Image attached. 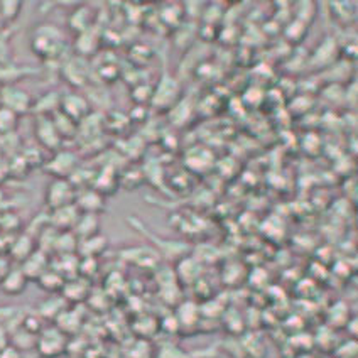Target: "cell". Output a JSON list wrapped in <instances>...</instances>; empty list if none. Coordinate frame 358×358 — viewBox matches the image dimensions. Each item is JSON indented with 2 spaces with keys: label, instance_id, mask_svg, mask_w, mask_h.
Segmentation results:
<instances>
[{
  "label": "cell",
  "instance_id": "cell-29",
  "mask_svg": "<svg viewBox=\"0 0 358 358\" xmlns=\"http://www.w3.org/2000/svg\"><path fill=\"white\" fill-rule=\"evenodd\" d=\"M12 61V48H10V36L7 31L0 32V64Z\"/></svg>",
  "mask_w": 358,
  "mask_h": 358
},
{
  "label": "cell",
  "instance_id": "cell-34",
  "mask_svg": "<svg viewBox=\"0 0 358 358\" xmlns=\"http://www.w3.org/2000/svg\"><path fill=\"white\" fill-rule=\"evenodd\" d=\"M6 27H7L6 20H3L2 15H0V32H2V31H6Z\"/></svg>",
  "mask_w": 358,
  "mask_h": 358
},
{
  "label": "cell",
  "instance_id": "cell-3",
  "mask_svg": "<svg viewBox=\"0 0 358 358\" xmlns=\"http://www.w3.org/2000/svg\"><path fill=\"white\" fill-rule=\"evenodd\" d=\"M32 103H34V96L26 88L19 87V85L0 87V107L10 110L17 117L31 113Z\"/></svg>",
  "mask_w": 358,
  "mask_h": 358
},
{
  "label": "cell",
  "instance_id": "cell-9",
  "mask_svg": "<svg viewBox=\"0 0 358 358\" xmlns=\"http://www.w3.org/2000/svg\"><path fill=\"white\" fill-rule=\"evenodd\" d=\"M178 81L173 76L164 75L159 80V83H157V87L152 90V99H150V101L157 108H169L178 100Z\"/></svg>",
  "mask_w": 358,
  "mask_h": 358
},
{
  "label": "cell",
  "instance_id": "cell-24",
  "mask_svg": "<svg viewBox=\"0 0 358 358\" xmlns=\"http://www.w3.org/2000/svg\"><path fill=\"white\" fill-rule=\"evenodd\" d=\"M107 245H108L107 238H105L101 234H99L78 242V250L76 252H80V254L83 255V259H95L96 255H100L101 252L107 249Z\"/></svg>",
  "mask_w": 358,
  "mask_h": 358
},
{
  "label": "cell",
  "instance_id": "cell-25",
  "mask_svg": "<svg viewBox=\"0 0 358 358\" xmlns=\"http://www.w3.org/2000/svg\"><path fill=\"white\" fill-rule=\"evenodd\" d=\"M52 124H55L56 130H58L61 141H68V139H75L78 136V124L75 120H71L70 117H66L64 113L56 112L55 115L51 117Z\"/></svg>",
  "mask_w": 358,
  "mask_h": 358
},
{
  "label": "cell",
  "instance_id": "cell-8",
  "mask_svg": "<svg viewBox=\"0 0 358 358\" xmlns=\"http://www.w3.org/2000/svg\"><path fill=\"white\" fill-rule=\"evenodd\" d=\"M61 73H63L64 80H66L71 87L85 88L88 85L90 71L85 58L75 56V58L66 59L63 63V66H61Z\"/></svg>",
  "mask_w": 358,
  "mask_h": 358
},
{
  "label": "cell",
  "instance_id": "cell-16",
  "mask_svg": "<svg viewBox=\"0 0 358 358\" xmlns=\"http://www.w3.org/2000/svg\"><path fill=\"white\" fill-rule=\"evenodd\" d=\"M27 284H29V280L24 275V272L20 271V267L12 266L6 274V278L0 282V291L7 296H20L26 291Z\"/></svg>",
  "mask_w": 358,
  "mask_h": 358
},
{
  "label": "cell",
  "instance_id": "cell-7",
  "mask_svg": "<svg viewBox=\"0 0 358 358\" xmlns=\"http://www.w3.org/2000/svg\"><path fill=\"white\" fill-rule=\"evenodd\" d=\"M59 112L64 113L66 117H70L71 120L76 122V124H80L81 120L87 119L90 113H92V108H90L87 96L81 95L78 92H70L61 95Z\"/></svg>",
  "mask_w": 358,
  "mask_h": 358
},
{
  "label": "cell",
  "instance_id": "cell-10",
  "mask_svg": "<svg viewBox=\"0 0 358 358\" xmlns=\"http://www.w3.org/2000/svg\"><path fill=\"white\" fill-rule=\"evenodd\" d=\"M73 205L78 208L80 213L85 215H100L105 210V198L96 193L93 188L76 191L75 203Z\"/></svg>",
  "mask_w": 358,
  "mask_h": 358
},
{
  "label": "cell",
  "instance_id": "cell-30",
  "mask_svg": "<svg viewBox=\"0 0 358 358\" xmlns=\"http://www.w3.org/2000/svg\"><path fill=\"white\" fill-rule=\"evenodd\" d=\"M0 358H22V353L17 348L12 347V345H7L6 348L0 350Z\"/></svg>",
  "mask_w": 358,
  "mask_h": 358
},
{
  "label": "cell",
  "instance_id": "cell-28",
  "mask_svg": "<svg viewBox=\"0 0 358 358\" xmlns=\"http://www.w3.org/2000/svg\"><path fill=\"white\" fill-rule=\"evenodd\" d=\"M20 10H22V2H17V0H2L0 2V15L6 20V24L14 22L19 17Z\"/></svg>",
  "mask_w": 358,
  "mask_h": 358
},
{
  "label": "cell",
  "instance_id": "cell-2",
  "mask_svg": "<svg viewBox=\"0 0 358 358\" xmlns=\"http://www.w3.org/2000/svg\"><path fill=\"white\" fill-rule=\"evenodd\" d=\"M36 353L39 358H59L68 350V336L56 327H44L36 340Z\"/></svg>",
  "mask_w": 358,
  "mask_h": 358
},
{
  "label": "cell",
  "instance_id": "cell-33",
  "mask_svg": "<svg viewBox=\"0 0 358 358\" xmlns=\"http://www.w3.org/2000/svg\"><path fill=\"white\" fill-rule=\"evenodd\" d=\"M9 345V331L3 324H0V350L6 348Z\"/></svg>",
  "mask_w": 358,
  "mask_h": 358
},
{
  "label": "cell",
  "instance_id": "cell-14",
  "mask_svg": "<svg viewBox=\"0 0 358 358\" xmlns=\"http://www.w3.org/2000/svg\"><path fill=\"white\" fill-rule=\"evenodd\" d=\"M38 73L36 68L24 66V64H17L14 61L9 63L0 64V87H6V85H19L20 80L27 78Z\"/></svg>",
  "mask_w": 358,
  "mask_h": 358
},
{
  "label": "cell",
  "instance_id": "cell-20",
  "mask_svg": "<svg viewBox=\"0 0 358 358\" xmlns=\"http://www.w3.org/2000/svg\"><path fill=\"white\" fill-rule=\"evenodd\" d=\"M73 234H75V237L78 238V242L93 237V235H99L100 234L99 215L81 213L78 222H76L75 229H73Z\"/></svg>",
  "mask_w": 358,
  "mask_h": 358
},
{
  "label": "cell",
  "instance_id": "cell-22",
  "mask_svg": "<svg viewBox=\"0 0 358 358\" xmlns=\"http://www.w3.org/2000/svg\"><path fill=\"white\" fill-rule=\"evenodd\" d=\"M93 19H95V15H93V12L90 7H76L75 10L71 12L70 19H68V26L71 27V31H75L76 34H81V32L92 29L93 27Z\"/></svg>",
  "mask_w": 358,
  "mask_h": 358
},
{
  "label": "cell",
  "instance_id": "cell-21",
  "mask_svg": "<svg viewBox=\"0 0 358 358\" xmlns=\"http://www.w3.org/2000/svg\"><path fill=\"white\" fill-rule=\"evenodd\" d=\"M66 308H68V303L64 301L63 296L55 294V296H51V298L44 299L43 303H41V306L38 308V313H36V315H38L43 321H46V320L56 321V318H58V316Z\"/></svg>",
  "mask_w": 358,
  "mask_h": 358
},
{
  "label": "cell",
  "instance_id": "cell-4",
  "mask_svg": "<svg viewBox=\"0 0 358 358\" xmlns=\"http://www.w3.org/2000/svg\"><path fill=\"white\" fill-rule=\"evenodd\" d=\"M80 166V159L73 150L59 149L52 152L51 159L44 161V171H46L52 179H68L75 173Z\"/></svg>",
  "mask_w": 358,
  "mask_h": 358
},
{
  "label": "cell",
  "instance_id": "cell-5",
  "mask_svg": "<svg viewBox=\"0 0 358 358\" xmlns=\"http://www.w3.org/2000/svg\"><path fill=\"white\" fill-rule=\"evenodd\" d=\"M76 189L68 179H52L48 185L46 193H44V203L50 208V211H55L63 206L73 205L75 203Z\"/></svg>",
  "mask_w": 358,
  "mask_h": 358
},
{
  "label": "cell",
  "instance_id": "cell-32",
  "mask_svg": "<svg viewBox=\"0 0 358 358\" xmlns=\"http://www.w3.org/2000/svg\"><path fill=\"white\" fill-rule=\"evenodd\" d=\"M9 178V161L0 154V182Z\"/></svg>",
  "mask_w": 358,
  "mask_h": 358
},
{
  "label": "cell",
  "instance_id": "cell-1",
  "mask_svg": "<svg viewBox=\"0 0 358 358\" xmlns=\"http://www.w3.org/2000/svg\"><path fill=\"white\" fill-rule=\"evenodd\" d=\"M31 50L44 61L59 59L66 50V39H64L63 31L51 22L39 24L32 31Z\"/></svg>",
  "mask_w": 358,
  "mask_h": 358
},
{
  "label": "cell",
  "instance_id": "cell-27",
  "mask_svg": "<svg viewBox=\"0 0 358 358\" xmlns=\"http://www.w3.org/2000/svg\"><path fill=\"white\" fill-rule=\"evenodd\" d=\"M19 119L20 117L12 113L10 110L0 107V137L15 134V130L19 127Z\"/></svg>",
  "mask_w": 358,
  "mask_h": 358
},
{
  "label": "cell",
  "instance_id": "cell-23",
  "mask_svg": "<svg viewBox=\"0 0 358 358\" xmlns=\"http://www.w3.org/2000/svg\"><path fill=\"white\" fill-rule=\"evenodd\" d=\"M36 340H38V335L27 331V329H24L20 324L14 329V331H9V345H12L14 348H17L20 353L34 350Z\"/></svg>",
  "mask_w": 358,
  "mask_h": 358
},
{
  "label": "cell",
  "instance_id": "cell-19",
  "mask_svg": "<svg viewBox=\"0 0 358 358\" xmlns=\"http://www.w3.org/2000/svg\"><path fill=\"white\" fill-rule=\"evenodd\" d=\"M100 46V38L96 36V32L92 29L81 32V34H76L75 39V51L76 56L80 58H88V56H93L99 50Z\"/></svg>",
  "mask_w": 358,
  "mask_h": 358
},
{
  "label": "cell",
  "instance_id": "cell-6",
  "mask_svg": "<svg viewBox=\"0 0 358 358\" xmlns=\"http://www.w3.org/2000/svg\"><path fill=\"white\" fill-rule=\"evenodd\" d=\"M34 136L39 148L43 150L56 152V150H59L61 145H63V141H61L58 130H56L55 124H52L51 117H36Z\"/></svg>",
  "mask_w": 358,
  "mask_h": 358
},
{
  "label": "cell",
  "instance_id": "cell-17",
  "mask_svg": "<svg viewBox=\"0 0 358 358\" xmlns=\"http://www.w3.org/2000/svg\"><path fill=\"white\" fill-rule=\"evenodd\" d=\"M61 93L56 90H50L44 95H41L38 100L32 103L31 112L36 113V117H52L56 112H59Z\"/></svg>",
  "mask_w": 358,
  "mask_h": 358
},
{
  "label": "cell",
  "instance_id": "cell-15",
  "mask_svg": "<svg viewBox=\"0 0 358 358\" xmlns=\"http://www.w3.org/2000/svg\"><path fill=\"white\" fill-rule=\"evenodd\" d=\"M36 249H38V247H36V240L32 238V235L31 234H20V235H15V237L12 238L7 254H9L10 262L12 260H15V262L22 264L24 260L29 257V255Z\"/></svg>",
  "mask_w": 358,
  "mask_h": 358
},
{
  "label": "cell",
  "instance_id": "cell-26",
  "mask_svg": "<svg viewBox=\"0 0 358 358\" xmlns=\"http://www.w3.org/2000/svg\"><path fill=\"white\" fill-rule=\"evenodd\" d=\"M36 282L39 284V287L43 289V291L51 292V294H59L64 282H66V279H64L59 272H56L55 268L50 267L38 280H36Z\"/></svg>",
  "mask_w": 358,
  "mask_h": 358
},
{
  "label": "cell",
  "instance_id": "cell-13",
  "mask_svg": "<svg viewBox=\"0 0 358 358\" xmlns=\"http://www.w3.org/2000/svg\"><path fill=\"white\" fill-rule=\"evenodd\" d=\"M80 211L75 205L63 206L50 213V227L56 231H73L80 218Z\"/></svg>",
  "mask_w": 358,
  "mask_h": 358
},
{
  "label": "cell",
  "instance_id": "cell-11",
  "mask_svg": "<svg viewBox=\"0 0 358 358\" xmlns=\"http://www.w3.org/2000/svg\"><path fill=\"white\" fill-rule=\"evenodd\" d=\"M19 267L20 271L24 272V275H26L27 280H34L36 282V280H38L41 275L51 267L50 255H48L46 252L36 249L22 264H19Z\"/></svg>",
  "mask_w": 358,
  "mask_h": 358
},
{
  "label": "cell",
  "instance_id": "cell-12",
  "mask_svg": "<svg viewBox=\"0 0 358 358\" xmlns=\"http://www.w3.org/2000/svg\"><path fill=\"white\" fill-rule=\"evenodd\" d=\"M120 181H119V174L117 171L112 168V166H103L99 173H95V178H93L92 188L100 193L101 196L107 198L110 194L115 193L119 189Z\"/></svg>",
  "mask_w": 358,
  "mask_h": 358
},
{
  "label": "cell",
  "instance_id": "cell-31",
  "mask_svg": "<svg viewBox=\"0 0 358 358\" xmlns=\"http://www.w3.org/2000/svg\"><path fill=\"white\" fill-rule=\"evenodd\" d=\"M10 267H12L10 259L7 257V255H0V282H2V279L6 278V274L9 272Z\"/></svg>",
  "mask_w": 358,
  "mask_h": 358
},
{
  "label": "cell",
  "instance_id": "cell-18",
  "mask_svg": "<svg viewBox=\"0 0 358 358\" xmlns=\"http://www.w3.org/2000/svg\"><path fill=\"white\" fill-rule=\"evenodd\" d=\"M61 296H63L66 303H80V301L87 299L88 296L87 279L83 278L66 279L63 289H61Z\"/></svg>",
  "mask_w": 358,
  "mask_h": 358
}]
</instances>
